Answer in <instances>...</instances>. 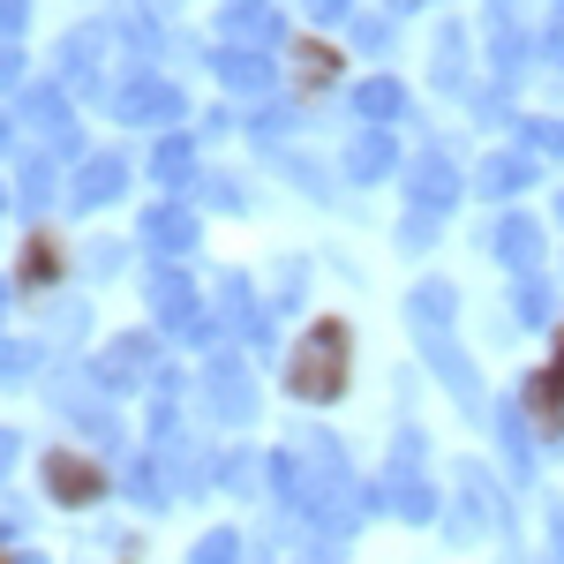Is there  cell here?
Returning <instances> with one entry per match:
<instances>
[{
    "label": "cell",
    "instance_id": "cell-10",
    "mask_svg": "<svg viewBox=\"0 0 564 564\" xmlns=\"http://www.w3.org/2000/svg\"><path fill=\"white\" fill-rule=\"evenodd\" d=\"M527 181H534V159H527V151H505V159L481 166V188H489V196H512V188H527Z\"/></svg>",
    "mask_w": 564,
    "mask_h": 564
},
{
    "label": "cell",
    "instance_id": "cell-7",
    "mask_svg": "<svg viewBox=\"0 0 564 564\" xmlns=\"http://www.w3.org/2000/svg\"><path fill=\"white\" fill-rule=\"evenodd\" d=\"M452 196H459V174H452L444 159H422V166H414V204H422V212H452Z\"/></svg>",
    "mask_w": 564,
    "mask_h": 564
},
{
    "label": "cell",
    "instance_id": "cell-23",
    "mask_svg": "<svg viewBox=\"0 0 564 564\" xmlns=\"http://www.w3.org/2000/svg\"><path fill=\"white\" fill-rule=\"evenodd\" d=\"M414 308H422V316H452V294H444V286H430V294H422Z\"/></svg>",
    "mask_w": 564,
    "mask_h": 564
},
{
    "label": "cell",
    "instance_id": "cell-2",
    "mask_svg": "<svg viewBox=\"0 0 564 564\" xmlns=\"http://www.w3.org/2000/svg\"><path fill=\"white\" fill-rule=\"evenodd\" d=\"M129 188V159H84V174H76V212H98V204H113Z\"/></svg>",
    "mask_w": 564,
    "mask_h": 564
},
{
    "label": "cell",
    "instance_id": "cell-19",
    "mask_svg": "<svg viewBox=\"0 0 564 564\" xmlns=\"http://www.w3.org/2000/svg\"><path fill=\"white\" fill-rule=\"evenodd\" d=\"M53 489H61V497H90L98 481L84 475V459H61V467H53Z\"/></svg>",
    "mask_w": 564,
    "mask_h": 564
},
{
    "label": "cell",
    "instance_id": "cell-21",
    "mask_svg": "<svg viewBox=\"0 0 564 564\" xmlns=\"http://www.w3.org/2000/svg\"><path fill=\"white\" fill-rule=\"evenodd\" d=\"M354 39L369 45V53H384V45H391V23H384V15H361V23H354Z\"/></svg>",
    "mask_w": 564,
    "mask_h": 564
},
{
    "label": "cell",
    "instance_id": "cell-12",
    "mask_svg": "<svg viewBox=\"0 0 564 564\" xmlns=\"http://www.w3.org/2000/svg\"><path fill=\"white\" fill-rule=\"evenodd\" d=\"M151 308H159L166 324H188V316H196V294L181 286L174 271H159V279H151Z\"/></svg>",
    "mask_w": 564,
    "mask_h": 564
},
{
    "label": "cell",
    "instance_id": "cell-14",
    "mask_svg": "<svg viewBox=\"0 0 564 564\" xmlns=\"http://www.w3.org/2000/svg\"><path fill=\"white\" fill-rule=\"evenodd\" d=\"M151 166H159V181H196V151H188V143H181V135H166V143H159V159H151Z\"/></svg>",
    "mask_w": 564,
    "mask_h": 564
},
{
    "label": "cell",
    "instance_id": "cell-4",
    "mask_svg": "<svg viewBox=\"0 0 564 564\" xmlns=\"http://www.w3.org/2000/svg\"><path fill=\"white\" fill-rule=\"evenodd\" d=\"M294 384L316 391V399L339 384V332H316V354H302V361H294Z\"/></svg>",
    "mask_w": 564,
    "mask_h": 564
},
{
    "label": "cell",
    "instance_id": "cell-13",
    "mask_svg": "<svg viewBox=\"0 0 564 564\" xmlns=\"http://www.w3.org/2000/svg\"><path fill=\"white\" fill-rule=\"evenodd\" d=\"M347 166H354V181H377V174H391V135H361L347 151Z\"/></svg>",
    "mask_w": 564,
    "mask_h": 564
},
{
    "label": "cell",
    "instance_id": "cell-3",
    "mask_svg": "<svg viewBox=\"0 0 564 564\" xmlns=\"http://www.w3.org/2000/svg\"><path fill=\"white\" fill-rule=\"evenodd\" d=\"M23 121H31L53 151H76V143H84L76 121H68V106H61V90H31V98H23Z\"/></svg>",
    "mask_w": 564,
    "mask_h": 564
},
{
    "label": "cell",
    "instance_id": "cell-5",
    "mask_svg": "<svg viewBox=\"0 0 564 564\" xmlns=\"http://www.w3.org/2000/svg\"><path fill=\"white\" fill-rule=\"evenodd\" d=\"M226 39L279 45V15H271V0H234V8H226Z\"/></svg>",
    "mask_w": 564,
    "mask_h": 564
},
{
    "label": "cell",
    "instance_id": "cell-8",
    "mask_svg": "<svg viewBox=\"0 0 564 564\" xmlns=\"http://www.w3.org/2000/svg\"><path fill=\"white\" fill-rule=\"evenodd\" d=\"M98 61H106V39H98V31H76V39L61 45V76H68V84H98Z\"/></svg>",
    "mask_w": 564,
    "mask_h": 564
},
{
    "label": "cell",
    "instance_id": "cell-16",
    "mask_svg": "<svg viewBox=\"0 0 564 564\" xmlns=\"http://www.w3.org/2000/svg\"><path fill=\"white\" fill-rule=\"evenodd\" d=\"M204 391H212V414H241V406H249V384H241V369H218Z\"/></svg>",
    "mask_w": 564,
    "mask_h": 564
},
{
    "label": "cell",
    "instance_id": "cell-24",
    "mask_svg": "<svg viewBox=\"0 0 564 564\" xmlns=\"http://www.w3.org/2000/svg\"><path fill=\"white\" fill-rule=\"evenodd\" d=\"M15 76H23V53H15V45H0V84H15Z\"/></svg>",
    "mask_w": 564,
    "mask_h": 564
},
{
    "label": "cell",
    "instance_id": "cell-17",
    "mask_svg": "<svg viewBox=\"0 0 564 564\" xmlns=\"http://www.w3.org/2000/svg\"><path fill=\"white\" fill-rule=\"evenodd\" d=\"M459 68H467V39H459V31H444V39H436V84H459Z\"/></svg>",
    "mask_w": 564,
    "mask_h": 564
},
{
    "label": "cell",
    "instance_id": "cell-22",
    "mask_svg": "<svg viewBox=\"0 0 564 564\" xmlns=\"http://www.w3.org/2000/svg\"><path fill=\"white\" fill-rule=\"evenodd\" d=\"M196 564H234V534H218V542H204V550H196Z\"/></svg>",
    "mask_w": 564,
    "mask_h": 564
},
{
    "label": "cell",
    "instance_id": "cell-27",
    "mask_svg": "<svg viewBox=\"0 0 564 564\" xmlns=\"http://www.w3.org/2000/svg\"><path fill=\"white\" fill-rule=\"evenodd\" d=\"M542 53H550V61H564V23H550V31H542Z\"/></svg>",
    "mask_w": 564,
    "mask_h": 564
},
{
    "label": "cell",
    "instance_id": "cell-20",
    "mask_svg": "<svg viewBox=\"0 0 564 564\" xmlns=\"http://www.w3.org/2000/svg\"><path fill=\"white\" fill-rule=\"evenodd\" d=\"M527 143H534V151H550V159H557V151H564V121H527Z\"/></svg>",
    "mask_w": 564,
    "mask_h": 564
},
{
    "label": "cell",
    "instance_id": "cell-28",
    "mask_svg": "<svg viewBox=\"0 0 564 564\" xmlns=\"http://www.w3.org/2000/svg\"><path fill=\"white\" fill-rule=\"evenodd\" d=\"M8 459H15V436H0V467H8Z\"/></svg>",
    "mask_w": 564,
    "mask_h": 564
},
{
    "label": "cell",
    "instance_id": "cell-15",
    "mask_svg": "<svg viewBox=\"0 0 564 564\" xmlns=\"http://www.w3.org/2000/svg\"><path fill=\"white\" fill-rule=\"evenodd\" d=\"M369 121H391V113H406V90L399 84H361V98H354Z\"/></svg>",
    "mask_w": 564,
    "mask_h": 564
},
{
    "label": "cell",
    "instance_id": "cell-18",
    "mask_svg": "<svg viewBox=\"0 0 564 564\" xmlns=\"http://www.w3.org/2000/svg\"><path fill=\"white\" fill-rule=\"evenodd\" d=\"M15 188H23V204H45V196H53V159H23Z\"/></svg>",
    "mask_w": 564,
    "mask_h": 564
},
{
    "label": "cell",
    "instance_id": "cell-1",
    "mask_svg": "<svg viewBox=\"0 0 564 564\" xmlns=\"http://www.w3.org/2000/svg\"><path fill=\"white\" fill-rule=\"evenodd\" d=\"M113 113H121V121H174V113H181V90L159 84V76H129L121 98H113Z\"/></svg>",
    "mask_w": 564,
    "mask_h": 564
},
{
    "label": "cell",
    "instance_id": "cell-6",
    "mask_svg": "<svg viewBox=\"0 0 564 564\" xmlns=\"http://www.w3.org/2000/svg\"><path fill=\"white\" fill-rule=\"evenodd\" d=\"M143 241H151V249H166V257H174V249H188V241H196V218L181 212V204H159V212L143 218Z\"/></svg>",
    "mask_w": 564,
    "mask_h": 564
},
{
    "label": "cell",
    "instance_id": "cell-29",
    "mask_svg": "<svg viewBox=\"0 0 564 564\" xmlns=\"http://www.w3.org/2000/svg\"><path fill=\"white\" fill-rule=\"evenodd\" d=\"M557 218H564V196H557Z\"/></svg>",
    "mask_w": 564,
    "mask_h": 564
},
{
    "label": "cell",
    "instance_id": "cell-9",
    "mask_svg": "<svg viewBox=\"0 0 564 564\" xmlns=\"http://www.w3.org/2000/svg\"><path fill=\"white\" fill-rule=\"evenodd\" d=\"M489 249H497L505 263H534V249H542V226H534V218H505V226L489 234Z\"/></svg>",
    "mask_w": 564,
    "mask_h": 564
},
{
    "label": "cell",
    "instance_id": "cell-26",
    "mask_svg": "<svg viewBox=\"0 0 564 564\" xmlns=\"http://www.w3.org/2000/svg\"><path fill=\"white\" fill-rule=\"evenodd\" d=\"M308 15H316V23H332V15H347V0H308Z\"/></svg>",
    "mask_w": 564,
    "mask_h": 564
},
{
    "label": "cell",
    "instance_id": "cell-25",
    "mask_svg": "<svg viewBox=\"0 0 564 564\" xmlns=\"http://www.w3.org/2000/svg\"><path fill=\"white\" fill-rule=\"evenodd\" d=\"M0 31H23V0H0Z\"/></svg>",
    "mask_w": 564,
    "mask_h": 564
},
{
    "label": "cell",
    "instance_id": "cell-11",
    "mask_svg": "<svg viewBox=\"0 0 564 564\" xmlns=\"http://www.w3.org/2000/svg\"><path fill=\"white\" fill-rule=\"evenodd\" d=\"M218 76L234 90H271V61L263 53H218Z\"/></svg>",
    "mask_w": 564,
    "mask_h": 564
}]
</instances>
